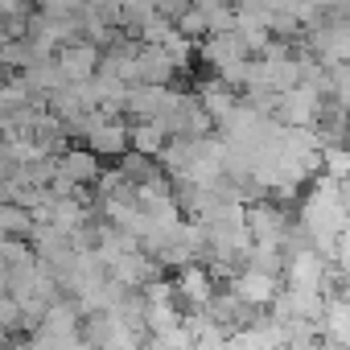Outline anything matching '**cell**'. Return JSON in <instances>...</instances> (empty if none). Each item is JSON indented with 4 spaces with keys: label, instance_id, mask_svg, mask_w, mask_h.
I'll return each mask as SVG.
<instances>
[{
    "label": "cell",
    "instance_id": "cell-13",
    "mask_svg": "<svg viewBox=\"0 0 350 350\" xmlns=\"http://www.w3.org/2000/svg\"><path fill=\"white\" fill-rule=\"evenodd\" d=\"M29 231H33V215L21 202H0V235L29 239Z\"/></svg>",
    "mask_w": 350,
    "mask_h": 350
},
{
    "label": "cell",
    "instance_id": "cell-10",
    "mask_svg": "<svg viewBox=\"0 0 350 350\" xmlns=\"http://www.w3.org/2000/svg\"><path fill=\"white\" fill-rule=\"evenodd\" d=\"M21 79H25V87H29L33 95H42V99H50V95L66 83V75H62L58 58H38L29 70H21Z\"/></svg>",
    "mask_w": 350,
    "mask_h": 350
},
{
    "label": "cell",
    "instance_id": "cell-11",
    "mask_svg": "<svg viewBox=\"0 0 350 350\" xmlns=\"http://www.w3.org/2000/svg\"><path fill=\"white\" fill-rule=\"evenodd\" d=\"M128 144H132L136 152H144V157H161V148L169 144V132H165L161 120H136V124L128 128Z\"/></svg>",
    "mask_w": 350,
    "mask_h": 350
},
{
    "label": "cell",
    "instance_id": "cell-8",
    "mask_svg": "<svg viewBox=\"0 0 350 350\" xmlns=\"http://www.w3.org/2000/svg\"><path fill=\"white\" fill-rule=\"evenodd\" d=\"M83 140H87V148H91L99 161H103V157H116V161H120V157L132 148V144H128V124H124V120H103V124H99L95 132H87Z\"/></svg>",
    "mask_w": 350,
    "mask_h": 350
},
{
    "label": "cell",
    "instance_id": "cell-1",
    "mask_svg": "<svg viewBox=\"0 0 350 350\" xmlns=\"http://www.w3.org/2000/svg\"><path fill=\"white\" fill-rule=\"evenodd\" d=\"M173 284H178V301H186V309H206L215 301V293H219L215 272L202 268L198 260L186 264V268H178V280H173Z\"/></svg>",
    "mask_w": 350,
    "mask_h": 350
},
{
    "label": "cell",
    "instance_id": "cell-4",
    "mask_svg": "<svg viewBox=\"0 0 350 350\" xmlns=\"http://www.w3.org/2000/svg\"><path fill=\"white\" fill-rule=\"evenodd\" d=\"M202 58L215 66V75H223V70L247 62V46H243V38L235 29L231 33H206L202 38Z\"/></svg>",
    "mask_w": 350,
    "mask_h": 350
},
{
    "label": "cell",
    "instance_id": "cell-5",
    "mask_svg": "<svg viewBox=\"0 0 350 350\" xmlns=\"http://www.w3.org/2000/svg\"><path fill=\"white\" fill-rule=\"evenodd\" d=\"M194 95H198V103H202V111L215 120V124H223L235 107H239V91L231 87V83H223L219 75H211V79H202L198 87H194Z\"/></svg>",
    "mask_w": 350,
    "mask_h": 350
},
{
    "label": "cell",
    "instance_id": "cell-18",
    "mask_svg": "<svg viewBox=\"0 0 350 350\" xmlns=\"http://www.w3.org/2000/svg\"><path fill=\"white\" fill-rule=\"evenodd\" d=\"M25 13V0H0V17H17Z\"/></svg>",
    "mask_w": 350,
    "mask_h": 350
},
{
    "label": "cell",
    "instance_id": "cell-3",
    "mask_svg": "<svg viewBox=\"0 0 350 350\" xmlns=\"http://www.w3.org/2000/svg\"><path fill=\"white\" fill-rule=\"evenodd\" d=\"M231 288H235L247 305L268 309V305L276 301V293H280V276L260 272V268H239V272H235V280H231Z\"/></svg>",
    "mask_w": 350,
    "mask_h": 350
},
{
    "label": "cell",
    "instance_id": "cell-12",
    "mask_svg": "<svg viewBox=\"0 0 350 350\" xmlns=\"http://www.w3.org/2000/svg\"><path fill=\"white\" fill-rule=\"evenodd\" d=\"M120 173H124L132 186H144V182H152L157 173H165V169H161V161H157V157H144V152L128 148V152L120 157Z\"/></svg>",
    "mask_w": 350,
    "mask_h": 350
},
{
    "label": "cell",
    "instance_id": "cell-20",
    "mask_svg": "<svg viewBox=\"0 0 350 350\" xmlns=\"http://www.w3.org/2000/svg\"><path fill=\"white\" fill-rule=\"evenodd\" d=\"M346 301H350V288H346Z\"/></svg>",
    "mask_w": 350,
    "mask_h": 350
},
{
    "label": "cell",
    "instance_id": "cell-17",
    "mask_svg": "<svg viewBox=\"0 0 350 350\" xmlns=\"http://www.w3.org/2000/svg\"><path fill=\"white\" fill-rule=\"evenodd\" d=\"M152 5H157V13L161 17H169V21H178L190 5H194V0H152Z\"/></svg>",
    "mask_w": 350,
    "mask_h": 350
},
{
    "label": "cell",
    "instance_id": "cell-16",
    "mask_svg": "<svg viewBox=\"0 0 350 350\" xmlns=\"http://www.w3.org/2000/svg\"><path fill=\"white\" fill-rule=\"evenodd\" d=\"M17 325H21V305H17V297H13L9 288H0V329L9 334V329H17ZM21 329H25V325H21Z\"/></svg>",
    "mask_w": 350,
    "mask_h": 350
},
{
    "label": "cell",
    "instance_id": "cell-19",
    "mask_svg": "<svg viewBox=\"0 0 350 350\" xmlns=\"http://www.w3.org/2000/svg\"><path fill=\"white\" fill-rule=\"evenodd\" d=\"M5 350H33V346H29V342H9Z\"/></svg>",
    "mask_w": 350,
    "mask_h": 350
},
{
    "label": "cell",
    "instance_id": "cell-15",
    "mask_svg": "<svg viewBox=\"0 0 350 350\" xmlns=\"http://www.w3.org/2000/svg\"><path fill=\"white\" fill-rule=\"evenodd\" d=\"M173 25H178V33H186V38H206L211 29H206V17H202V9L198 5H190L178 21H173Z\"/></svg>",
    "mask_w": 350,
    "mask_h": 350
},
{
    "label": "cell",
    "instance_id": "cell-9",
    "mask_svg": "<svg viewBox=\"0 0 350 350\" xmlns=\"http://www.w3.org/2000/svg\"><path fill=\"white\" fill-rule=\"evenodd\" d=\"M58 173L70 178L75 186H95L103 165H99V157L91 148H66V152H58Z\"/></svg>",
    "mask_w": 350,
    "mask_h": 350
},
{
    "label": "cell",
    "instance_id": "cell-6",
    "mask_svg": "<svg viewBox=\"0 0 350 350\" xmlns=\"http://www.w3.org/2000/svg\"><path fill=\"white\" fill-rule=\"evenodd\" d=\"M173 99V87H157V83H132L128 87V116L132 120H161L165 107Z\"/></svg>",
    "mask_w": 350,
    "mask_h": 350
},
{
    "label": "cell",
    "instance_id": "cell-14",
    "mask_svg": "<svg viewBox=\"0 0 350 350\" xmlns=\"http://www.w3.org/2000/svg\"><path fill=\"white\" fill-rule=\"evenodd\" d=\"M165 54L173 58L178 75H182V70H190V58H194V38H186V33H173V38L165 42Z\"/></svg>",
    "mask_w": 350,
    "mask_h": 350
},
{
    "label": "cell",
    "instance_id": "cell-2",
    "mask_svg": "<svg viewBox=\"0 0 350 350\" xmlns=\"http://www.w3.org/2000/svg\"><path fill=\"white\" fill-rule=\"evenodd\" d=\"M54 58H58L66 83H87V79L99 75V58H103V50H99L95 42H66V46H58Z\"/></svg>",
    "mask_w": 350,
    "mask_h": 350
},
{
    "label": "cell",
    "instance_id": "cell-7",
    "mask_svg": "<svg viewBox=\"0 0 350 350\" xmlns=\"http://www.w3.org/2000/svg\"><path fill=\"white\" fill-rule=\"evenodd\" d=\"M173 75H178V66H173V58L165 54V46H148L140 42L136 46V83H157V87H169Z\"/></svg>",
    "mask_w": 350,
    "mask_h": 350
}]
</instances>
